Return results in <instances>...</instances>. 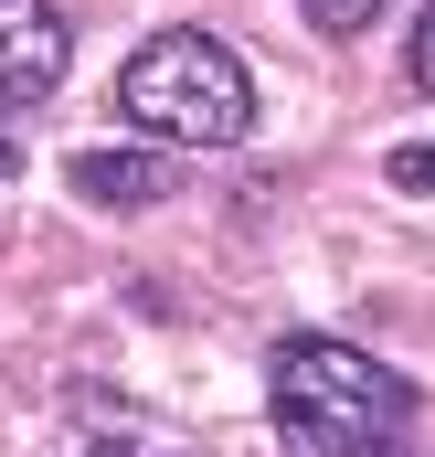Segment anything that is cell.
<instances>
[{"label":"cell","instance_id":"5b68a950","mask_svg":"<svg viewBox=\"0 0 435 457\" xmlns=\"http://www.w3.org/2000/svg\"><path fill=\"white\" fill-rule=\"evenodd\" d=\"M308 11V32H372L382 21V0H298Z\"/></svg>","mask_w":435,"mask_h":457},{"label":"cell","instance_id":"8992f818","mask_svg":"<svg viewBox=\"0 0 435 457\" xmlns=\"http://www.w3.org/2000/svg\"><path fill=\"white\" fill-rule=\"evenodd\" d=\"M404 86H414V96H435V0L414 11V43H404Z\"/></svg>","mask_w":435,"mask_h":457},{"label":"cell","instance_id":"6da1fadb","mask_svg":"<svg viewBox=\"0 0 435 457\" xmlns=\"http://www.w3.org/2000/svg\"><path fill=\"white\" fill-rule=\"evenodd\" d=\"M266 415H276L287 457H414L404 447L414 383L350 341H319V330L266 351Z\"/></svg>","mask_w":435,"mask_h":457},{"label":"cell","instance_id":"277c9868","mask_svg":"<svg viewBox=\"0 0 435 457\" xmlns=\"http://www.w3.org/2000/svg\"><path fill=\"white\" fill-rule=\"evenodd\" d=\"M75 203H96V213H149V203H170L181 192V160L170 149H75Z\"/></svg>","mask_w":435,"mask_h":457},{"label":"cell","instance_id":"3957f363","mask_svg":"<svg viewBox=\"0 0 435 457\" xmlns=\"http://www.w3.org/2000/svg\"><path fill=\"white\" fill-rule=\"evenodd\" d=\"M64 64H75L64 11H53V0H0V107L53 96V86H64Z\"/></svg>","mask_w":435,"mask_h":457},{"label":"cell","instance_id":"9c48e42d","mask_svg":"<svg viewBox=\"0 0 435 457\" xmlns=\"http://www.w3.org/2000/svg\"><path fill=\"white\" fill-rule=\"evenodd\" d=\"M96 457H127V447H96Z\"/></svg>","mask_w":435,"mask_h":457},{"label":"cell","instance_id":"ba28073f","mask_svg":"<svg viewBox=\"0 0 435 457\" xmlns=\"http://www.w3.org/2000/svg\"><path fill=\"white\" fill-rule=\"evenodd\" d=\"M0 181H11V149H0Z\"/></svg>","mask_w":435,"mask_h":457},{"label":"cell","instance_id":"7a4b0ae2","mask_svg":"<svg viewBox=\"0 0 435 457\" xmlns=\"http://www.w3.org/2000/svg\"><path fill=\"white\" fill-rule=\"evenodd\" d=\"M117 117L170 138V149H234L255 128V75H244V54L223 32L181 21V32H160V43H138L117 64Z\"/></svg>","mask_w":435,"mask_h":457},{"label":"cell","instance_id":"52a82bcc","mask_svg":"<svg viewBox=\"0 0 435 457\" xmlns=\"http://www.w3.org/2000/svg\"><path fill=\"white\" fill-rule=\"evenodd\" d=\"M393 181H404V192H435V149H404V160H393Z\"/></svg>","mask_w":435,"mask_h":457}]
</instances>
